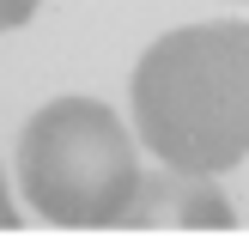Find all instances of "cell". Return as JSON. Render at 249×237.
<instances>
[{
    "label": "cell",
    "instance_id": "cell-1",
    "mask_svg": "<svg viewBox=\"0 0 249 237\" xmlns=\"http://www.w3.org/2000/svg\"><path fill=\"white\" fill-rule=\"evenodd\" d=\"M134 140L164 170L219 177L249 152V31L207 18L164 31L134 67Z\"/></svg>",
    "mask_w": 249,
    "mask_h": 237
},
{
    "label": "cell",
    "instance_id": "cell-2",
    "mask_svg": "<svg viewBox=\"0 0 249 237\" xmlns=\"http://www.w3.org/2000/svg\"><path fill=\"white\" fill-rule=\"evenodd\" d=\"M140 177V140L97 97H55L18 134V189L49 225H116Z\"/></svg>",
    "mask_w": 249,
    "mask_h": 237
},
{
    "label": "cell",
    "instance_id": "cell-3",
    "mask_svg": "<svg viewBox=\"0 0 249 237\" xmlns=\"http://www.w3.org/2000/svg\"><path fill=\"white\" fill-rule=\"evenodd\" d=\"M116 225H128V231H195V225L231 231L237 213H231V201H225L207 177L158 170V177H140V189H134V201L122 207Z\"/></svg>",
    "mask_w": 249,
    "mask_h": 237
},
{
    "label": "cell",
    "instance_id": "cell-4",
    "mask_svg": "<svg viewBox=\"0 0 249 237\" xmlns=\"http://www.w3.org/2000/svg\"><path fill=\"white\" fill-rule=\"evenodd\" d=\"M31 12H36V0H0V31H18Z\"/></svg>",
    "mask_w": 249,
    "mask_h": 237
},
{
    "label": "cell",
    "instance_id": "cell-5",
    "mask_svg": "<svg viewBox=\"0 0 249 237\" xmlns=\"http://www.w3.org/2000/svg\"><path fill=\"white\" fill-rule=\"evenodd\" d=\"M0 231H18V201H12V182L0 170Z\"/></svg>",
    "mask_w": 249,
    "mask_h": 237
}]
</instances>
